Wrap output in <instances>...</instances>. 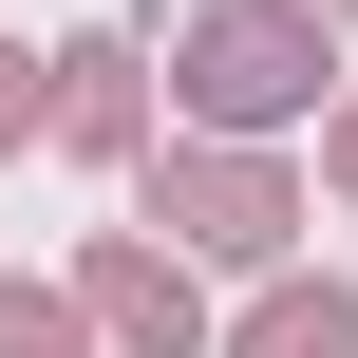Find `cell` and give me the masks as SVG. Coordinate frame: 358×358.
<instances>
[{"label":"cell","mask_w":358,"mask_h":358,"mask_svg":"<svg viewBox=\"0 0 358 358\" xmlns=\"http://www.w3.org/2000/svg\"><path fill=\"white\" fill-rule=\"evenodd\" d=\"M189 94H208V113L321 94V19H302V0H208V19H189Z\"/></svg>","instance_id":"1"},{"label":"cell","mask_w":358,"mask_h":358,"mask_svg":"<svg viewBox=\"0 0 358 358\" xmlns=\"http://www.w3.org/2000/svg\"><path fill=\"white\" fill-rule=\"evenodd\" d=\"M189 227H208V245H283V189H264V170H189Z\"/></svg>","instance_id":"2"},{"label":"cell","mask_w":358,"mask_h":358,"mask_svg":"<svg viewBox=\"0 0 358 358\" xmlns=\"http://www.w3.org/2000/svg\"><path fill=\"white\" fill-rule=\"evenodd\" d=\"M245 358H358V302H340V283H321V302H264Z\"/></svg>","instance_id":"3"},{"label":"cell","mask_w":358,"mask_h":358,"mask_svg":"<svg viewBox=\"0 0 358 358\" xmlns=\"http://www.w3.org/2000/svg\"><path fill=\"white\" fill-rule=\"evenodd\" d=\"M0 358H57V302H19V283H0Z\"/></svg>","instance_id":"4"},{"label":"cell","mask_w":358,"mask_h":358,"mask_svg":"<svg viewBox=\"0 0 358 358\" xmlns=\"http://www.w3.org/2000/svg\"><path fill=\"white\" fill-rule=\"evenodd\" d=\"M0 132H38V76H19V57H0Z\"/></svg>","instance_id":"5"}]
</instances>
